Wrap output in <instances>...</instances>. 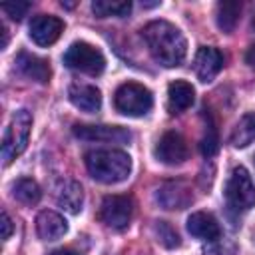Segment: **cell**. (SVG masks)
Segmentation results:
<instances>
[{
  "label": "cell",
  "instance_id": "26",
  "mask_svg": "<svg viewBox=\"0 0 255 255\" xmlns=\"http://www.w3.org/2000/svg\"><path fill=\"white\" fill-rule=\"evenodd\" d=\"M10 235H12V219L6 211H2V239L6 241L10 239Z\"/></svg>",
  "mask_w": 255,
  "mask_h": 255
},
{
  "label": "cell",
  "instance_id": "21",
  "mask_svg": "<svg viewBox=\"0 0 255 255\" xmlns=\"http://www.w3.org/2000/svg\"><path fill=\"white\" fill-rule=\"evenodd\" d=\"M12 195L24 205H36L42 197L40 185L30 177H20L12 183Z\"/></svg>",
  "mask_w": 255,
  "mask_h": 255
},
{
  "label": "cell",
  "instance_id": "8",
  "mask_svg": "<svg viewBox=\"0 0 255 255\" xmlns=\"http://www.w3.org/2000/svg\"><path fill=\"white\" fill-rule=\"evenodd\" d=\"M153 155L157 161H161L165 165H179L189 157V147L181 133L165 131L157 139V143L153 147Z\"/></svg>",
  "mask_w": 255,
  "mask_h": 255
},
{
  "label": "cell",
  "instance_id": "23",
  "mask_svg": "<svg viewBox=\"0 0 255 255\" xmlns=\"http://www.w3.org/2000/svg\"><path fill=\"white\" fill-rule=\"evenodd\" d=\"M153 235H155L157 243H161V245L167 247V249H175V247L181 245L177 231H175L167 221H155V223H153Z\"/></svg>",
  "mask_w": 255,
  "mask_h": 255
},
{
  "label": "cell",
  "instance_id": "7",
  "mask_svg": "<svg viewBox=\"0 0 255 255\" xmlns=\"http://www.w3.org/2000/svg\"><path fill=\"white\" fill-rule=\"evenodd\" d=\"M133 217V199L129 195H106L100 205V221L116 231H124Z\"/></svg>",
  "mask_w": 255,
  "mask_h": 255
},
{
  "label": "cell",
  "instance_id": "19",
  "mask_svg": "<svg viewBox=\"0 0 255 255\" xmlns=\"http://www.w3.org/2000/svg\"><path fill=\"white\" fill-rule=\"evenodd\" d=\"M239 16H241V2L237 0H225V2H219L217 4V10H215V20H217V26L221 32L225 34H231L239 22Z\"/></svg>",
  "mask_w": 255,
  "mask_h": 255
},
{
  "label": "cell",
  "instance_id": "25",
  "mask_svg": "<svg viewBox=\"0 0 255 255\" xmlns=\"http://www.w3.org/2000/svg\"><path fill=\"white\" fill-rule=\"evenodd\" d=\"M30 2H8V4H2V10L12 18V20H16V22H20L24 16H26V12L30 10Z\"/></svg>",
  "mask_w": 255,
  "mask_h": 255
},
{
  "label": "cell",
  "instance_id": "12",
  "mask_svg": "<svg viewBox=\"0 0 255 255\" xmlns=\"http://www.w3.org/2000/svg\"><path fill=\"white\" fill-rule=\"evenodd\" d=\"M223 54L217 50V48H211V46H201L193 58V72L195 76L207 84L211 82L223 68Z\"/></svg>",
  "mask_w": 255,
  "mask_h": 255
},
{
  "label": "cell",
  "instance_id": "10",
  "mask_svg": "<svg viewBox=\"0 0 255 255\" xmlns=\"http://www.w3.org/2000/svg\"><path fill=\"white\" fill-rule=\"evenodd\" d=\"M74 135L84 141H112V143H126L131 139V133L122 126H88L76 124Z\"/></svg>",
  "mask_w": 255,
  "mask_h": 255
},
{
  "label": "cell",
  "instance_id": "9",
  "mask_svg": "<svg viewBox=\"0 0 255 255\" xmlns=\"http://www.w3.org/2000/svg\"><path fill=\"white\" fill-rule=\"evenodd\" d=\"M155 199L163 209H185L193 203V191L189 183L175 179V181H165L157 187Z\"/></svg>",
  "mask_w": 255,
  "mask_h": 255
},
{
  "label": "cell",
  "instance_id": "28",
  "mask_svg": "<svg viewBox=\"0 0 255 255\" xmlns=\"http://www.w3.org/2000/svg\"><path fill=\"white\" fill-rule=\"evenodd\" d=\"M48 255H80V253H76V251H72V249H56V251H52V253H48Z\"/></svg>",
  "mask_w": 255,
  "mask_h": 255
},
{
  "label": "cell",
  "instance_id": "13",
  "mask_svg": "<svg viewBox=\"0 0 255 255\" xmlns=\"http://www.w3.org/2000/svg\"><path fill=\"white\" fill-rule=\"evenodd\" d=\"M16 70L28 78V80H34V82H40V84H46L50 80V62L46 58H40L36 54H30V52H20L16 56Z\"/></svg>",
  "mask_w": 255,
  "mask_h": 255
},
{
  "label": "cell",
  "instance_id": "22",
  "mask_svg": "<svg viewBox=\"0 0 255 255\" xmlns=\"http://www.w3.org/2000/svg\"><path fill=\"white\" fill-rule=\"evenodd\" d=\"M92 12L98 18H124L131 12V2L129 0H94L92 2Z\"/></svg>",
  "mask_w": 255,
  "mask_h": 255
},
{
  "label": "cell",
  "instance_id": "14",
  "mask_svg": "<svg viewBox=\"0 0 255 255\" xmlns=\"http://www.w3.org/2000/svg\"><path fill=\"white\" fill-rule=\"evenodd\" d=\"M54 195H56V203L62 209H66L68 213L76 215V213L82 211L84 191H82V185L76 179H62V181H58V185L54 189Z\"/></svg>",
  "mask_w": 255,
  "mask_h": 255
},
{
  "label": "cell",
  "instance_id": "20",
  "mask_svg": "<svg viewBox=\"0 0 255 255\" xmlns=\"http://www.w3.org/2000/svg\"><path fill=\"white\" fill-rule=\"evenodd\" d=\"M229 139H231V145L233 147H247L249 143L255 141V110L253 112H247L237 122V126L233 128Z\"/></svg>",
  "mask_w": 255,
  "mask_h": 255
},
{
  "label": "cell",
  "instance_id": "4",
  "mask_svg": "<svg viewBox=\"0 0 255 255\" xmlns=\"http://www.w3.org/2000/svg\"><path fill=\"white\" fill-rule=\"evenodd\" d=\"M30 129H32V114L28 110H18L12 120L10 126L4 133L2 139V159L4 165H10L28 145V137H30Z\"/></svg>",
  "mask_w": 255,
  "mask_h": 255
},
{
  "label": "cell",
  "instance_id": "3",
  "mask_svg": "<svg viewBox=\"0 0 255 255\" xmlns=\"http://www.w3.org/2000/svg\"><path fill=\"white\" fill-rule=\"evenodd\" d=\"M225 203L231 211H247L255 205V185L249 171L243 165L233 167L225 183Z\"/></svg>",
  "mask_w": 255,
  "mask_h": 255
},
{
  "label": "cell",
  "instance_id": "1",
  "mask_svg": "<svg viewBox=\"0 0 255 255\" xmlns=\"http://www.w3.org/2000/svg\"><path fill=\"white\" fill-rule=\"evenodd\" d=\"M141 38L153 56L165 68L181 66L187 54V42L179 28H175L167 20H153L141 28Z\"/></svg>",
  "mask_w": 255,
  "mask_h": 255
},
{
  "label": "cell",
  "instance_id": "16",
  "mask_svg": "<svg viewBox=\"0 0 255 255\" xmlns=\"http://www.w3.org/2000/svg\"><path fill=\"white\" fill-rule=\"evenodd\" d=\"M187 231L201 241H217L221 237L219 221L207 211H195L187 217Z\"/></svg>",
  "mask_w": 255,
  "mask_h": 255
},
{
  "label": "cell",
  "instance_id": "6",
  "mask_svg": "<svg viewBox=\"0 0 255 255\" xmlns=\"http://www.w3.org/2000/svg\"><path fill=\"white\" fill-rule=\"evenodd\" d=\"M64 64L76 72L88 76H100L106 68V58L96 46L88 42H74L64 54Z\"/></svg>",
  "mask_w": 255,
  "mask_h": 255
},
{
  "label": "cell",
  "instance_id": "29",
  "mask_svg": "<svg viewBox=\"0 0 255 255\" xmlns=\"http://www.w3.org/2000/svg\"><path fill=\"white\" fill-rule=\"evenodd\" d=\"M0 30H2V48H6V44H8V32H6V26L0 24Z\"/></svg>",
  "mask_w": 255,
  "mask_h": 255
},
{
  "label": "cell",
  "instance_id": "24",
  "mask_svg": "<svg viewBox=\"0 0 255 255\" xmlns=\"http://www.w3.org/2000/svg\"><path fill=\"white\" fill-rule=\"evenodd\" d=\"M219 149V137H217V129L213 126V122L205 128V135L201 139V153L205 157H213Z\"/></svg>",
  "mask_w": 255,
  "mask_h": 255
},
{
  "label": "cell",
  "instance_id": "15",
  "mask_svg": "<svg viewBox=\"0 0 255 255\" xmlns=\"http://www.w3.org/2000/svg\"><path fill=\"white\" fill-rule=\"evenodd\" d=\"M36 233L44 241H58L68 233V221L50 209H44L36 217Z\"/></svg>",
  "mask_w": 255,
  "mask_h": 255
},
{
  "label": "cell",
  "instance_id": "27",
  "mask_svg": "<svg viewBox=\"0 0 255 255\" xmlns=\"http://www.w3.org/2000/svg\"><path fill=\"white\" fill-rule=\"evenodd\" d=\"M245 62H247V66H249V68H253V70H255V44L245 52Z\"/></svg>",
  "mask_w": 255,
  "mask_h": 255
},
{
  "label": "cell",
  "instance_id": "18",
  "mask_svg": "<svg viewBox=\"0 0 255 255\" xmlns=\"http://www.w3.org/2000/svg\"><path fill=\"white\" fill-rule=\"evenodd\" d=\"M195 98V90L185 80H175L167 86V110L171 114H181L191 108Z\"/></svg>",
  "mask_w": 255,
  "mask_h": 255
},
{
  "label": "cell",
  "instance_id": "5",
  "mask_svg": "<svg viewBox=\"0 0 255 255\" xmlns=\"http://www.w3.org/2000/svg\"><path fill=\"white\" fill-rule=\"evenodd\" d=\"M114 106L124 116L139 118V116H145L153 108V96L145 86L137 82H128L116 90Z\"/></svg>",
  "mask_w": 255,
  "mask_h": 255
},
{
  "label": "cell",
  "instance_id": "2",
  "mask_svg": "<svg viewBox=\"0 0 255 255\" xmlns=\"http://www.w3.org/2000/svg\"><path fill=\"white\" fill-rule=\"evenodd\" d=\"M84 161L88 173L100 183H120L131 173V157L122 149H92Z\"/></svg>",
  "mask_w": 255,
  "mask_h": 255
},
{
  "label": "cell",
  "instance_id": "17",
  "mask_svg": "<svg viewBox=\"0 0 255 255\" xmlns=\"http://www.w3.org/2000/svg\"><path fill=\"white\" fill-rule=\"evenodd\" d=\"M68 98L78 110L88 114H96L102 108V92L92 84H72Z\"/></svg>",
  "mask_w": 255,
  "mask_h": 255
},
{
  "label": "cell",
  "instance_id": "11",
  "mask_svg": "<svg viewBox=\"0 0 255 255\" xmlns=\"http://www.w3.org/2000/svg\"><path fill=\"white\" fill-rule=\"evenodd\" d=\"M30 38L38 46H52L64 32V22L52 14H38L30 22Z\"/></svg>",
  "mask_w": 255,
  "mask_h": 255
}]
</instances>
